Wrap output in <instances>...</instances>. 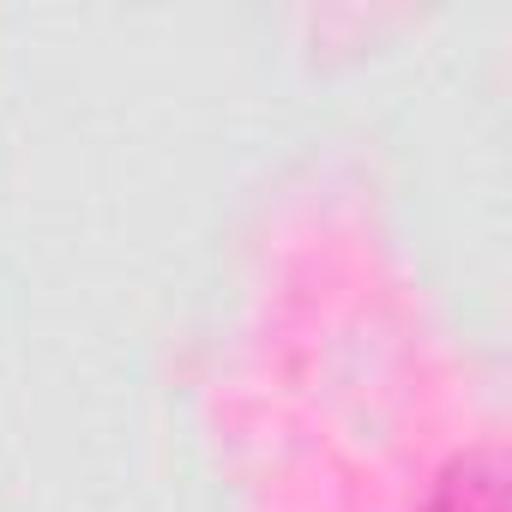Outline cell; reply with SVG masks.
I'll list each match as a JSON object with an SVG mask.
<instances>
[{
    "label": "cell",
    "mask_w": 512,
    "mask_h": 512,
    "mask_svg": "<svg viewBox=\"0 0 512 512\" xmlns=\"http://www.w3.org/2000/svg\"><path fill=\"white\" fill-rule=\"evenodd\" d=\"M440 512H506L500 506V470H494V458H470L464 476H452Z\"/></svg>",
    "instance_id": "1"
}]
</instances>
